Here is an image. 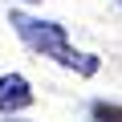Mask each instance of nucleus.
<instances>
[{"instance_id": "nucleus-1", "label": "nucleus", "mask_w": 122, "mask_h": 122, "mask_svg": "<svg viewBox=\"0 0 122 122\" xmlns=\"http://www.w3.org/2000/svg\"><path fill=\"white\" fill-rule=\"evenodd\" d=\"M8 20H12L16 37H20L29 49H37L41 57L57 61L61 69H73L77 77H94V73H98L102 61H98L94 53H81V49L65 37V25H57V20H41V16H29V12H12Z\"/></svg>"}, {"instance_id": "nucleus-2", "label": "nucleus", "mask_w": 122, "mask_h": 122, "mask_svg": "<svg viewBox=\"0 0 122 122\" xmlns=\"http://www.w3.org/2000/svg\"><path fill=\"white\" fill-rule=\"evenodd\" d=\"M33 106V90L20 73H4L0 77V114H16Z\"/></svg>"}, {"instance_id": "nucleus-3", "label": "nucleus", "mask_w": 122, "mask_h": 122, "mask_svg": "<svg viewBox=\"0 0 122 122\" xmlns=\"http://www.w3.org/2000/svg\"><path fill=\"white\" fill-rule=\"evenodd\" d=\"M94 118H98V122H122V106H114V102H94Z\"/></svg>"}]
</instances>
